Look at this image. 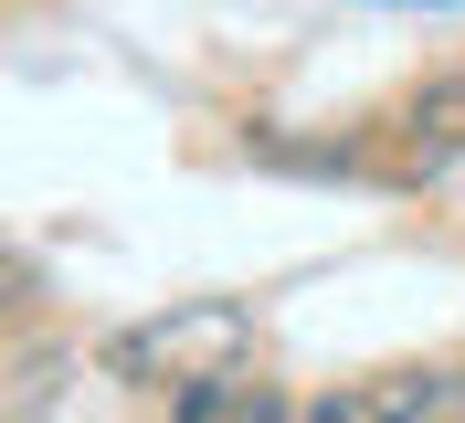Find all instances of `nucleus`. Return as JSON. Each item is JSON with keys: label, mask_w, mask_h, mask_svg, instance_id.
Returning a JSON list of instances; mask_svg holds the SVG:
<instances>
[{"label": "nucleus", "mask_w": 465, "mask_h": 423, "mask_svg": "<svg viewBox=\"0 0 465 423\" xmlns=\"http://www.w3.org/2000/svg\"><path fill=\"white\" fill-rule=\"evenodd\" d=\"M243 360H254V307H232V297H191V307L138 317L95 349V370L127 392H191V381H223Z\"/></svg>", "instance_id": "f257e3e1"}, {"label": "nucleus", "mask_w": 465, "mask_h": 423, "mask_svg": "<svg viewBox=\"0 0 465 423\" xmlns=\"http://www.w3.org/2000/svg\"><path fill=\"white\" fill-rule=\"evenodd\" d=\"M296 423H465V370H371L296 402Z\"/></svg>", "instance_id": "f03ea898"}, {"label": "nucleus", "mask_w": 465, "mask_h": 423, "mask_svg": "<svg viewBox=\"0 0 465 423\" xmlns=\"http://www.w3.org/2000/svg\"><path fill=\"white\" fill-rule=\"evenodd\" d=\"M381 159L402 169V180H444V169H465V64H444L434 85H412L402 106L381 116Z\"/></svg>", "instance_id": "7ed1b4c3"}, {"label": "nucleus", "mask_w": 465, "mask_h": 423, "mask_svg": "<svg viewBox=\"0 0 465 423\" xmlns=\"http://www.w3.org/2000/svg\"><path fill=\"white\" fill-rule=\"evenodd\" d=\"M170 423H296V402H286V381H264V370L243 360V370H223V381H191V392L170 402Z\"/></svg>", "instance_id": "20e7f679"}]
</instances>
